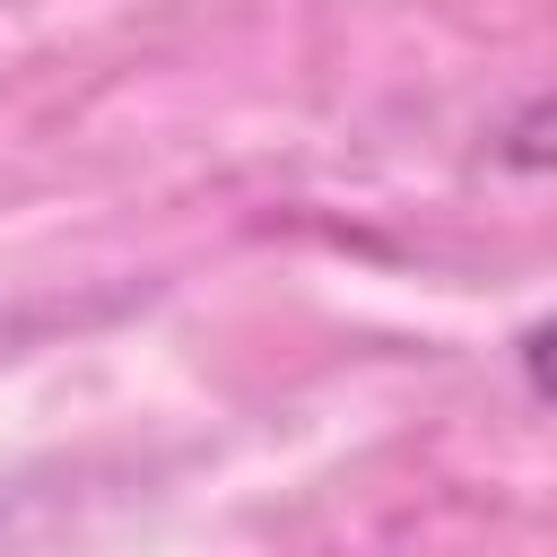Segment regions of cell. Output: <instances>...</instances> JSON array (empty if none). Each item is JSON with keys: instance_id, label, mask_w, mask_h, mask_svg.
Listing matches in <instances>:
<instances>
[{"instance_id": "1", "label": "cell", "mask_w": 557, "mask_h": 557, "mask_svg": "<svg viewBox=\"0 0 557 557\" xmlns=\"http://www.w3.org/2000/svg\"><path fill=\"white\" fill-rule=\"evenodd\" d=\"M496 165H513V174H557V87L531 96V104L496 131Z\"/></svg>"}, {"instance_id": "2", "label": "cell", "mask_w": 557, "mask_h": 557, "mask_svg": "<svg viewBox=\"0 0 557 557\" xmlns=\"http://www.w3.org/2000/svg\"><path fill=\"white\" fill-rule=\"evenodd\" d=\"M522 374H531L540 400H557V322H540V331L522 339Z\"/></svg>"}]
</instances>
